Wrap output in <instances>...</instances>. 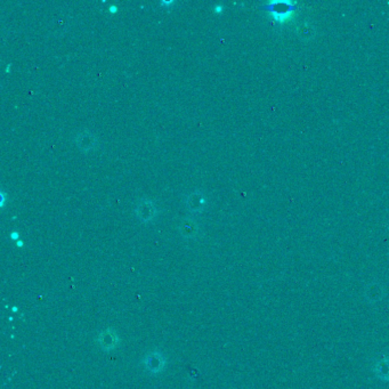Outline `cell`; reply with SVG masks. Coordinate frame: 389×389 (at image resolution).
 I'll return each mask as SVG.
<instances>
[{"instance_id":"6da1fadb","label":"cell","mask_w":389,"mask_h":389,"mask_svg":"<svg viewBox=\"0 0 389 389\" xmlns=\"http://www.w3.org/2000/svg\"><path fill=\"white\" fill-rule=\"evenodd\" d=\"M265 10L273 15V18L277 23L283 24L291 19V16L297 10L296 3L290 0H283V2H271L265 6Z\"/></svg>"},{"instance_id":"7a4b0ae2","label":"cell","mask_w":389,"mask_h":389,"mask_svg":"<svg viewBox=\"0 0 389 389\" xmlns=\"http://www.w3.org/2000/svg\"><path fill=\"white\" fill-rule=\"evenodd\" d=\"M136 216L139 218V221L144 223L152 222L153 219L158 215V210H156L155 205L150 200H140L137 202L135 209Z\"/></svg>"},{"instance_id":"3957f363","label":"cell","mask_w":389,"mask_h":389,"mask_svg":"<svg viewBox=\"0 0 389 389\" xmlns=\"http://www.w3.org/2000/svg\"><path fill=\"white\" fill-rule=\"evenodd\" d=\"M145 366L148 371L153 372V373H158V372L162 371L164 366V358L162 354L159 351H154V353L148 355L145 359Z\"/></svg>"},{"instance_id":"277c9868","label":"cell","mask_w":389,"mask_h":389,"mask_svg":"<svg viewBox=\"0 0 389 389\" xmlns=\"http://www.w3.org/2000/svg\"><path fill=\"white\" fill-rule=\"evenodd\" d=\"M99 345L103 349L111 350L118 345V336L112 330H106L99 334Z\"/></svg>"},{"instance_id":"5b68a950","label":"cell","mask_w":389,"mask_h":389,"mask_svg":"<svg viewBox=\"0 0 389 389\" xmlns=\"http://www.w3.org/2000/svg\"><path fill=\"white\" fill-rule=\"evenodd\" d=\"M77 144L82 151H89L96 145V137L93 134H90L89 131L80 132L79 136L77 137Z\"/></svg>"},{"instance_id":"8992f818","label":"cell","mask_w":389,"mask_h":389,"mask_svg":"<svg viewBox=\"0 0 389 389\" xmlns=\"http://www.w3.org/2000/svg\"><path fill=\"white\" fill-rule=\"evenodd\" d=\"M206 204V200L202 193L196 192L193 194H189L187 200H186V205H187L188 209L192 213H200L204 209V206Z\"/></svg>"},{"instance_id":"52a82bcc","label":"cell","mask_w":389,"mask_h":389,"mask_svg":"<svg viewBox=\"0 0 389 389\" xmlns=\"http://www.w3.org/2000/svg\"><path fill=\"white\" fill-rule=\"evenodd\" d=\"M179 231L183 237L187 239H193L199 234L200 229H199V225L194 221L185 219L184 222H181V224L179 226Z\"/></svg>"}]
</instances>
